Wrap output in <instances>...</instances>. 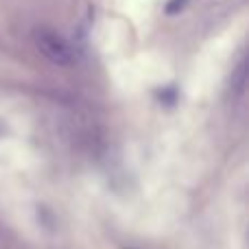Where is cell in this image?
I'll return each mask as SVG.
<instances>
[{
	"instance_id": "2",
	"label": "cell",
	"mask_w": 249,
	"mask_h": 249,
	"mask_svg": "<svg viewBox=\"0 0 249 249\" xmlns=\"http://www.w3.org/2000/svg\"><path fill=\"white\" fill-rule=\"evenodd\" d=\"M186 2H188V0H171V2L166 4V13L168 16H173V13L181 11V9L186 7Z\"/></svg>"
},
{
	"instance_id": "1",
	"label": "cell",
	"mask_w": 249,
	"mask_h": 249,
	"mask_svg": "<svg viewBox=\"0 0 249 249\" xmlns=\"http://www.w3.org/2000/svg\"><path fill=\"white\" fill-rule=\"evenodd\" d=\"M35 44H37V48L42 51V55L46 57V59H51L53 64H59V66H68L74 61V53L72 48H70V44L66 42L61 35L53 33V31H37L35 33Z\"/></svg>"
}]
</instances>
